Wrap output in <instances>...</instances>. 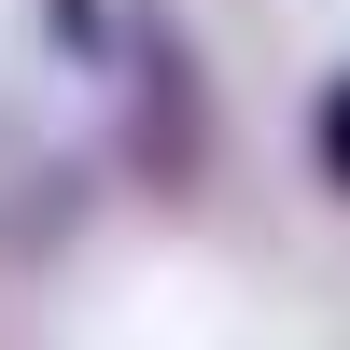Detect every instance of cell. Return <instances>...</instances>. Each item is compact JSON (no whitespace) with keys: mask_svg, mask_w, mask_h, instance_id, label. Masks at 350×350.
I'll use <instances>...</instances> for the list:
<instances>
[{"mask_svg":"<svg viewBox=\"0 0 350 350\" xmlns=\"http://www.w3.org/2000/svg\"><path fill=\"white\" fill-rule=\"evenodd\" d=\"M224 154V98H211V56L168 0H126L112 14V168L140 196H196Z\"/></svg>","mask_w":350,"mask_h":350,"instance_id":"obj_1","label":"cell"},{"mask_svg":"<svg viewBox=\"0 0 350 350\" xmlns=\"http://www.w3.org/2000/svg\"><path fill=\"white\" fill-rule=\"evenodd\" d=\"M308 168H323V196L350 211V70L323 84V98H308Z\"/></svg>","mask_w":350,"mask_h":350,"instance_id":"obj_3","label":"cell"},{"mask_svg":"<svg viewBox=\"0 0 350 350\" xmlns=\"http://www.w3.org/2000/svg\"><path fill=\"white\" fill-rule=\"evenodd\" d=\"M112 14H126V0H42L56 56H84V70H112Z\"/></svg>","mask_w":350,"mask_h":350,"instance_id":"obj_4","label":"cell"},{"mask_svg":"<svg viewBox=\"0 0 350 350\" xmlns=\"http://www.w3.org/2000/svg\"><path fill=\"white\" fill-rule=\"evenodd\" d=\"M84 154L70 140H42L28 112H0V267H56L70 252V224H84Z\"/></svg>","mask_w":350,"mask_h":350,"instance_id":"obj_2","label":"cell"}]
</instances>
